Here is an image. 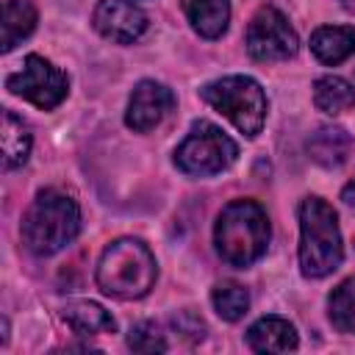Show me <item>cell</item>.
<instances>
[{
    "label": "cell",
    "instance_id": "obj_6",
    "mask_svg": "<svg viewBox=\"0 0 355 355\" xmlns=\"http://www.w3.org/2000/svg\"><path fill=\"white\" fill-rule=\"evenodd\" d=\"M236 141L211 122H194L191 133L175 150V164L189 175H216L236 161Z\"/></svg>",
    "mask_w": 355,
    "mask_h": 355
},
{
    "label": "cell",
    "instance_id": "obj_15",
    "mask_svg": "<svg viewBox=\"0 0 355 355\" xmlns=\"http://www.w3.org/2000/svg\"><path fill=\"white\" fill-rule=\"evenodd\" d=\"M61 316H64V322H67L78 336H100V333H114V330H116L114 316H111L103 305L89 302V300H83V302H69Z\"/></svg>",
    "mask_w": 355,
    "mask_h": 355
},
{
    "label": "cell",
    "instance_id": "obj_11",
    "mask_svg": "<svg viewBox=\"0 0 355 355\" xmlns=\"http://www.w3.org/2000/svg\"><path fill=\"white\" fill-rule=\"evenodd\" d=\"M311 161H316L319 166H341L347 158H349V150H352V136L344 130V128H336V125H324L319 128L316 133H311L308 144H305Z\"/></svg>",
    "mask_w": 355,
    "mask_h": 355
},
{
    "label": "cell",
    "instance_id": "obj_10",
    "mask_svg": "<svg viewBox=\"0 0 355 355\" xmlns=\"http://www.w3.org/2000/svg\"><path fill=\"white\" fill-rule=\"evenodd\" d=\"M172 105H175V94L164 83L141 80V83H136V89L130 94L125 122L136 133H147L172 111Z\"/></svg>",
    "mask_w": 355,
    "mask_h": 355
},
{
    "label": "cell",
    "instance_id": "obj_8",
    "mask_svg": "<svg viewBox=\"0 0 355 355\" xmlns=\"http://www.w3.org/2000/svg\"><path fill=\"white\" fill-rule=\"evenodd\" d=\"M247 50L255 61H283L297 53V33L275 6H263L247 28Z\"/></svg>",
    "mask_w": 355,
    "mask_h": 355
},
{
    "label": "cell",
    "instance_id": "obj_24",
    "mask_svg": "<svg viewBox=\"0 0 355 355\" xmlns=\"http://www.w3.org/2000/svg\"><path fill=\"white\" fill-rule=\"evenodd\" d=\"M341 3H344V6L349 8V11H355V0H341Z\"/></svg>",
    "mask_w": 355,
    "mask_h": 355
},
{
    "label": "cell",
    "instance_id": "obj_5",
    "mask_svg": "<svg viewBox=\"0 0 355 355\" xmlns=\"http://www.w3.org/2000/svg\"><path fill=\"white\" fill-rule=\"evenodd\" d=\"M202 100L225 114L244 136H258L266 119V94L247 75L219 78L200 89Z\"/></svg>",
    "mask_w": 355,
    "mask_h": 355
},
{
    "label": "cell",
    "instance_id": "obj_14",
    "mask_svg": "<svg viewBox=\"0 0 355 355\" xmlns=\"http://www.w3.org/2000/svg\"><path fill=\"white\" fill-rule=\"evenodd\" d=\"M183 11H186L191 28L205 39L222 36L227 28V19H230L227 0H183Z\"/></svg>",
    "mask_w": 355,
    "mask_h": 355
},
{
    "label": "cell",
    "instance_id": "obj_23",
    "mask_svg": "<svg viewBox=\"0 0 355 355\" xmlns=\"http://www.w3.org/2000/svg\"><path fill=\"white\" fill-rule=\"evenodd\" d=\"M341 200H344L349 208H355V178H352V180L344 186V191H341Z\"/></svg>",
    "mask_w": 355,
    "mask_h": 355
},
{
    "label": "cell",
    "instance_id": "obj_20",
    "mask_svg": "<svg viewBox=\"0 0 355 355\" xmlns=\"http://www.w3.org/2000/svg\"><path fill=\"white\" fill-rule=\"evenodd\" d=\"M211 302L216 308V313L225 319V322H239L244 313H247V305H250V294L244 286L239 283H219L211 294Z\"/></svg>",
    "mask_w": 355,
    "mask_h": 355
},
{
    "label": "cell",
    "instance_id": "obj_13",
    "mask_svg": "<svg viewBox=\"0 0 355 355\" xmlns=\"http://www.w3.org/2000/svg\"><path fill=\"white\" fill-rule=\"evenodd\" d=\"M311 50L322 64H341L355 53V28L324 25L311 36Z\"/></svg>",
    "mask_w": 355,
    "mask_h": 355
},
{
    "label": "cell",
    "instance_id": "obj_19",
    "mask_svg": "<svg viewBox=\"0 0 355 355\" xmlns=\"http://www.w3.org/2000/svg\"><path fill=\"white\" fill-rule=\"evenodd\" d=\"M330 322L338 333H355V277H347L330 291Z\"/></svg>",
    "mask_w": 355,
    "mask_h": 355
},
{
    "label": "cell",
    "instance_id": "obj_2",
    "mask_svg": "<svg viewBox=\"0 0 355 355\" xmlns=\"http://www.w3.org/2000/svg\"><path fill=\"white\" fill-rule=\"evenodd\" d=\"M80 230V211L75 200L55 189L36 194L22 219V241L33 255H53L64 250Z\"/></svg>",
    "mask_w": 355,
    "mask_h": 355
},
{
    "label": "cell",
    "instance_id": "obj_18",
    "mask_svg": "<svg viewBox=\"0 0 355 355\" xmlns=\"http://www.w3.org/2000/svg\"><path fill=\"white\" fill-rule=\"evenodd\" d=\"M28 153H31L28 128L22 125L19 116H14L11 111H3V164H6V169L22 166Z\"/></svg>",
    "mask_w": 355,
    "mask_h": 355
},
{
    "label": "cell",
    "instance_id": "obj_7",
    "mask_svg": "<svg viewBox=\"0 0 355 355\" xmlns=\"http://www.w3.org/2000/svg\"><path fill=\"white\" fill-rule=\"evenodd\" d=\"M8 92L31 100L39 108H55L67 97V75L42 55H28L22 69L8 75Z\"/></svg>",
    "mask_w": 355,
    "mask_h": 355
},
{
    "label": "cell",
    "instance_id": "obj_21",
    "mask_svg": "<svg viewBox=\"0 0 355 355\" xmlns=\"http://www.w3.org/2000/svg\"><path fill=\"white\" fill-rule=\"evenodd\" d=\"M128 347L133 352H164L166 341H164V333L153 322H139L128 333Z\"/></svg>",
    "mask_w": 355,
    "mask_h": 355
},
{
    "label": "cell",
    "instance_id": "obj_16",
    "mask_svg": "<svg viewBox=\"0 0 355 355\" xmlns=\"http://www.w3.org/2000/svg\"><path fill=\"white\" fill-rule=\"evenodd\" d=\"M36 28V8L31 0H6L3 6V53L14 50Z\"/></svg>",
    "mask_w": 355,
    "mask_h": 355
},
{
    "label": "cell",
    "instance_id": "obj_12",
    "mask_svg": "<svg viewBox=\"0 0 355 355\" xmlns=\"http://www.w3.org/2000/svg\"><path fill=\"white\" fill-rule=\"evenodd\" d=\"M247 344L255 352H288L297 349V333L286 319L263 316L247 330Z\"/></svg>",
    "mask_w": 355,
    "mask_h": 355
},
{
    "label": "cell",
    "instance_id": "obj_1",
    "mask_svg": "<svg viewBox=\"0 0 355 355\" xmlns=\"http://www.w3.org/2000/svg\"><path fill=\"white\" fill-rule=\"evenodd\" d=\"M216 252L230 266H250L266 252L269 244V219L263 208L252 200H236L222 208L214 227Z\"/></svg>",
    "mask_w": 355,
    "mask_h": 355
},
{
    "label": "cell",
    "instance_id": "obj_3",
    "mask_svg": "<svg viewBox=\"0 0 355 355\" xmlns=\"http://www.w3.org/2000/svg\"><path fill=\"white\" fill-rule=\"evenodd\" d=\"M344 258L338 216L322 197H305L300 205V266L305 277H324Z\"/></svg>",
    "mask_w": 355,
    "mask_h": 355
},
{
    "label": "cell",
    "instance_id": "obj_9",
    "mask_svg": "<svg viewBox=\"0 0 355 355\" xmlns=\"http://www.w3.org/2000/svg\"><path fill=\"white\" fill-rule=\"evenodd\" d=\"M94 28L116 44H130L147 31V17L128 0H100L94 8Z\"/></svg>",
    "mask_w": 355,
    "mask_h": 355
},
{
    "label": "cell",
    "instance_id": "obj_22",
    "mask_svg": "<svg viewBox=\"0 0 355 355\" xmlns=\"http://www.w3.org/2000/svg\"><path fill=\"white\" fill-rule=\"evenodd\" d=\"M172 324L183 333V336H189L191 341H197V338H202V333H205V324H202V319H197L194 313H189V311H183L180 316H175L172 319Z\"/></svg>",
    "mask_w": 355,
    "mask_h": 355
},
{
    "label": "cell",
    "instance_id": "obj_4",
    "mask_svg": "<svg viewBox=\"0 0 355 355\" xmlns=\"http://www.w3.org/2000/svg\"><path fill=\"white\" fill-rule=\"evenodd\" d=\"M97 283L116 300H139L155 283V258L141 241L119 239L103 252L97 263Z\"/></svg>",
    "mask_w": 355,
    "mask_h": 355
},
{
    "label": "cell",
    "instance_id": "obj_17",
    "mask_svg": "<svg viewBox=\"0 0 355 355\" xmlns=\"http://www.w3.org/2000/svg\"><path fill=\"white\" fill-rule=\"evenodd\" d=\"M313 103L324 114H344L355 105V89L336 75H324L313 83Z\"/></svg>",
    "mask_w": 355,
    "mask_h": 355
}]
</instances>
